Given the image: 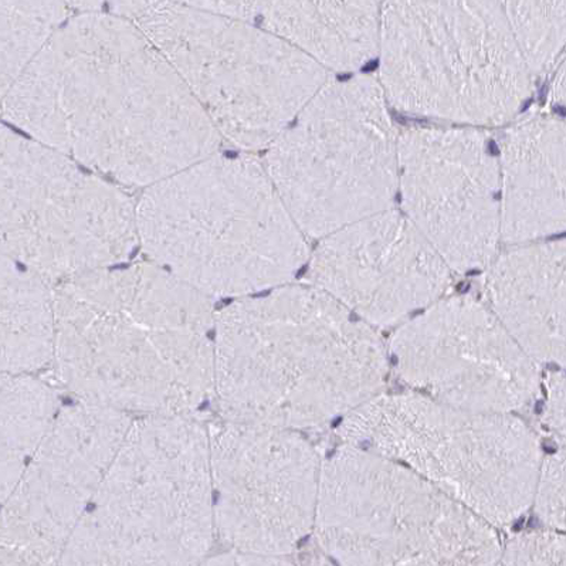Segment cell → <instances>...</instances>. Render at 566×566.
<instances>
[{
	"instance_id": "cell-17",
	"label": "cell",
	"mask_w": 566,
	"mask_h": 566,
	"mask_svg": "<svg viewBox=\"0 0 566 566\" xmlns=\"http://www.w3.org/2000/svg\"><path fill=\"white\" fill-rule=\"evenodd\" d=\"M501 238L528 243L565 228L566 128L538 113L511 125L500 148Z\"/></svg>"
},
{
	"instance_id": "cell-16",
	"label": "cell",
	"mask_w": 566,
	"mask_h": 566,
	"mask_svg": "<svg viewBox=\"0 0 566 566\" xmlns=\"http://www.w3.org/2000/svg\"><path fill=\"white\" fill-rule=\"evenodd\" d=\"M310 279L350 312L387 325L433 303L452 274L408 217L388 209L323 238Z\"/></svg>"
},
{
	"instance_id": "cell-3",
	"label": "cell",
	"mask_w": 566,
	"mask_h": 566,
	"mask_svg": "<svg viewBox=\"0 0 566 566\" xmlns=\"http://www.w3.org/2000/svg\"><path fill=\"white\" fill-rule=\"evenodd\" d=\"M377 334L317 285L244 295L217 310L212 399L220 418L307 428L373 397Z\"/></svg>"
},
{
	"instance_id": "cell-1",
	"label": "cell",
	"mask_w": 566,
	"mask_h": 566,
	"mask_svg": "<svg viewBox=\"0 0 566 566\" xmlns=\"http://www.w3.org/2000/svg\"><path fill=\"white\" fill-rule=\"evenodd\" d=\"M3 122L124 189H145L222 148L135 20L73 13L0 104Z\"/></svg>"
},
{
	"instance_id": "cell-2",
	"label": "cell",
	"mask_w": 566,
	"mask_h": 566,
	"mask_svg": "<svg viewBox=\"0 0 566 566\" xmlns=\"http://www.w3.org/2000/svg\"><path fill=\"white\" fill-rule=\"evenodd\" d=\"M53 384L125 415L198 413L212 399L217 308L143 260L53 285Z\"/></svg>"
},
{
	"instance_id": "cell-6",
	"label": "cell",
	"mask_w": 566,
	"mask_h": 566,
	"mask_svg": "<svg viewBox=\"0 0 566 566\" xmlns=\"http://www.w3.org/2000/svg\"><path fill=\"white\" fill-rule=\"evenodd\" d=\"M378 50L385 98L416 117L500 125L533 93L499 0H382Z\"/></svg>"
},
{
	"instance_id": "cell-13",
	"label": "cell",
	"mask_w": 566,
	"mask_h": 566,
	"mask_svg": "<svg viewBox=\"0 0 566 566\" xmlns=\"http://www.w3.org/2000/svg\"><path fill=\"white\" fill-rule=\"evenodd\" d=\"M133 416L83 402L56 418L0 507V565H59Z\"/></svg>"
},
{
	"instance_id": "cell-12",
	"label": "cell",
	"mask_w": 566,
	"mask_h": 566,
	"mask_svg": "<svg viewBox=\"0 0 566 566\" xmlns=\"http://www.w3.org/2000/svg\"><path fill=\"white\" fill-rule=\"evenodd\" d=\"M214 545L205 564H284L314 524L317 460L294 429L208 420Z\"/></svg>"
},
{
	"instance_id": "cell-24",
	"label": "cell",
	"mask_w": 566,
	"mask_h": 566,
	"mask_svg": "<svg viewBox=\"0 0 566 566\" xmlns=\"http://www.w3.org/2000/svg\"><path fill=\"white\" fill-rule=\"evenodd\" d=\"M544 479L541 484L538 513L544 520L547 518L554 525L553 503L557 501L560 509L565 510V463L564 454L559 458L549 459L547 465H544Z\"/></svg>"
},
{
	"instance_id": "cell-20",
	"label": "cell",
	"mask_w": 566,
	"mask_h": 566,
	"mask_svg": "<svg viewBox=\"0 0 566 566\" xmlns=\"http://www.w3.org/2000/svg\"><path fill=\"white\" fill-rule=\"evenodd\" d=\"M57 389L40 374H0V507L56 418Z\"/></svg>"
},
{
	"instance_id": "cell-15",
	"label": "cell",
	"mask_w": 566,
	"mask_h": 566,
	"mask_svg": "<svg viewBox=\"0 0 566 566\" xmlns=\"http://www.w3.org/2000/svg\"><path fill=\"white\" fill-rule=\"evenodd\" d=\"M434 305L400 335L402 377L439 402L470 412H501L530 399L537 369L497 318L470 298Z\"/></svg>"
},
{
	"instance_id": "cell-14",
	"label": "cell",
	"mask_w": 566,
	"mask_h": 566,
	"mask_svg": "<svg viewBox=\"0 0 566 566\" xmlns=\"http://www.w3.org/2000/svg\"><path fill=\"white\" fill-rule=\"evenodd\" d=\"M405 214L450 270L493 260L501 239L500 164L474 128L406 129L398 135Z\"/></svg>"
},
{
	"instance_id": "cell-21",
	"label": "cell",
	"mask_w": 566,
	"mask_h": 566,
	"mask_svg": "<svg viewBox=\"0 0 566 566\" xmlns=\"http://www.w3.org/2000/svg\"><path fill=\"white\" fill-rule=\"evenodd\" d=\"M72 14L63 0H0V104Z\"/></svg>"
},
{
	"instance_id": "cell-19",
	"label": "cell",
	"mask_w": 566,
	"mask_h": 566,
	"mask_svg": "<svg viewBox=\"0 0 566 566\" xmlns=\"http://www.w3.org/2000/svg\"><path fill=\"white\" fill-rule=\"evenodd\" d=\"M53 337V285L0 253V374H42Z\"/></svg>"
},
{
	"instance_id": "cell-4",
	"label": "cell",
	"mask_w": 566,
	"mask_h": 566,
	"mask_svg": "<svg viewBox=\"0 0 566 566\" xmlns=\"http://www.w3.org/2000/svg\"><path fill=\"white\" fill-rule=\"evenodd\" d=\"M138 248L212 298L287 284L308 259L304 233L250 153L219 151L143 189Z\"/></svg>"
},
{
	"instance_id": "cell-10",
	"label": "cell",
	"mask_w": 566,
	"mask_h": 566,
	"mask_svg": "<svg viewBox=\"0 0 566 566\" xmlns=\"http://www.w3.org/2000/svg\"><path fill=\"white\" fill-rule=\"evenodd\" d=\"M323 478L319 537L345 564H494L499 557L489 523L382 454L355 446Z\"/></svg>"
},
{
	"instance_id": "cell-7",
	"label": "cell",
	"mask_w": 566,
	"mask_h": 566,
	"mask_svg": "<svg viewBox=\"0 0 566 566\" xmlns=\"http://www.w3.org/2000/svg\"><path fill=\"white\" fill-rule=\"evenodd\" d=\"M135 22L242 153L268 148L329 80L302 49L243 20L168 0Z\"/></svg>"
},
{
	"instance_id": "cell-5",
	"label": "cell",
	"mask_w": 566,
	"mask_h": 566,
	"mask_svg": "<svg viewBox=\"0 0 566 566\" xmlns=\"http://www.w3.org/2000/svg\"><path fill=\"white\" fill-rule=\"evenodd\" d=\"M214 548L208 422L135 416L59 565H198Z\"/></svg>"
},
{
	"instance_id": "cell-23",
	"label": "cell",
	"mask_w": 566,
	"mask_h": 566,
	"mask_svg": "<svg viewBox=\"0 0 566 566\" xmlns=\"http://www.w3.org/2000/svg\"><path fill=\"white\" fill-rule=\"evenodd\" d=\"M73 13H108L138 20L168 0H63Z\"/></svg>"
},
{
	"instance_id": "cell-22",
	"label": "cell",
	"mask_w": 566,
	"mask_h": 566,
	"mask_svg": "<svg viewBox=\"0 0 566 566\" xmlns=\"http://www.w3.org/2000/svg\"><path fill=\"white\" fill-rule=\"evenodd\" d=\"M531 74L558 63L565 46L566 0H499Z\"/></svg>"
},
{
	"instance_id": "cell-11",
	"label": "cell",
	"mask_w": 566,
	"mask_h": 566,
	"mask_svg": "<svg viewBox=\"0 0 566 566\" xmlns=\"http://www.w3.org/2000/svg\"><path fill=\"white\" fill-rule=\"evenodd\" d=\"M348 420L349 438L363 442L354 446L402 460L491 524H510L531 503L539 453L515 419L400 397L364 405Z\"/></svg>"
},
{
	"instance_id": "cell-25",
	"label": "cell",
	"mask_w": 566,
	"mask_h": 566,
	"mask_svg": "<svg viewBox=\"0 0 566 566\" xmlns=\"http://www.w3.org/2000/svg\"><path fill=\"white\" fill-rule=\"evenodd\" d=\"M553 98L554 102L558 104H564L565 102V64H560L559 72L557 73V80H555V84L553 87Z\"/></svg>"
},
{
	"instance_id": "cell-8",
	"label": "cell",
	"mask_w": 566,
	"mask_h": 566,
	"mask_svg": "<svg viewBox=\"0 0 566 566\" xmlns=\"http://www.w3.org/2000/svg\"><path fill=\"white\" fill-rule=\"evenodd\" d=\"M398 135L379 82L328 80L269 145L264 168L305 238L390 209Z\"/></svg>"
},
{
	"instance_id": "cell-18",
	"label": "cell",
	"mask_w": 566,
	"mask_h": 566,
	"mask_svg": "<svg viewBox=\"0 0 566 566\" xmlns=\"http://www.w3.org/2000/svg\"><path fill=\"white\" fill-rule=\"evenodd\" d=\"M495 313L530 358H565V242L523 245L500 255L488 275Z\"/></svg>"
},
{
	"instance_id": "cell-9",
	"label": "cell",
	"mask_w": 566,
	"mask_h": 566,
	"mask_svg": "<svg viewBox=\"0 0 566 566\" xmlns=\"http://www.w3.org/2000/svg\"><path fill=\"white\" fill-rule=\"evenodd\" d=\"M137 249L127 189L0 122V253L54 285Z\"/></svg>"
}]
</instances>
